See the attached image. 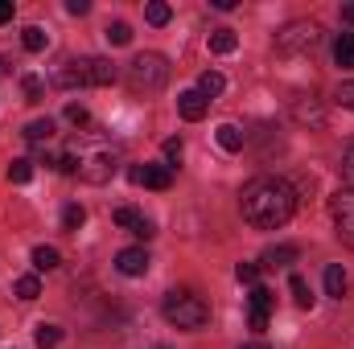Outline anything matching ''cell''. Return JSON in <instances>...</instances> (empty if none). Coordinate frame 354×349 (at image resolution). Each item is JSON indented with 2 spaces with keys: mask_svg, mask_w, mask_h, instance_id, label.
<instances>
[{
  "mask_svg": "<svg viewBox=\"0 0 354 349\" xmlns=\"http://www.w3.org/2000/svg\"><path fill=\"white\" fill-rule=\"evenodd\" d=\"M272 308H276V296L268 292L264 283H256V288H252V296H248V325H252L256 333H264V329H268Z\"/></svg>",
  "mask_w": 354,
  "mask_h": 349,
  "instance_id": "8",
  "label": "cell"
},
{
  "mask_svg": "<svg viewBox=\"0 0 354 349\" xmlns=\"http://www.w3.org/2000/svg\"><path fill=\"white\" fill-rule=\"evenodd\" d=\"M58 263H62V255H58L54 247H33V267H37V271H54Z\"/></svg>",
  "mask_w": 354,
  "mask_h": 349,
  "instance_id": "21",
  "label": "cell"
},
{
  "mask_svg": "<svg viewBox=\"0 0 354 349\" xmlns=\"http://www.w3.org/2000/svg\"><path fill=\"white\" fill-rule=\"evenodd\" d=\"M235 46H239L235 29H214V33H210V50H214V54H235Z\"/></svg>",
  "mask_w": 354,
  "mask_h": 349,
  "instance_id": "17",
  "label": "cell"
},
{
  "mask_svg": "<svg viewBox=\"0 0 354 349\" xmlns=\"http://www.w3.org/2000/svg\"><path fill=\"white\" fill-rule=\"evenodd\" d=\"M21 136H25L29 144H41V140H50V136H54V119H33Z\"/></svg>",
  "mask_w": 354,
  "mask_h": 349,
  "instance_id": "18",
  "label": "cell"
},
{
  "mask_svg": "<svg viewBox=\"0 0 354 349\" xmlns=\"http://www.w3.org/2000/svg\"><path fill=\"white\" fill-rule=\"evenodd\" d=\"M115 267H120V275H145L149 271V251L145 247H128V251H120L115 255Z\"/></svg>",
  "mask_w": 354,
  "mask_h": 349,
  "instance_id": "11",
  "label": "cell"
},
{
  "mask_svg": "<svg viewBox=\"0 0 354 349\" xmlns=\"http://www.w3.org/2000/svg\"><path fill=\"white\" fill-rule=\"evenodd\" d=\"M334 99H338L342 107H351V111H354V79H351V83H342V87H338V94H334Z\"/></svg>",
  "mask_w": 354,
  "mask_h": 349,
  "instance_id": "33",
  "label": "cell"
},
{
  "mask_svg": "<svg viewBox=\"0 0 354 349\" xmlns=\"http://www.w3.org/2000/svg\"><path fill=\"white\" fill-rule=\"evenodd\" d=\"M165 157H169V161H181V140H165Z\"/></svg>",
  "mask_w": 354,
  "mask_h": 349,
  "instance_id": "34",
  "label": "cell"
},
{
  "mask_svg": "<svg viewBox=\"0 0 354 349\" xmlns=\"http://www.w3.org/2000/svg\"><path fill=\"white\" fill-rule=\"evenodd\" d=\"M342 177H346V189H354V144L346 148V157H342Z\"/></svg>",
  "mask_w": 354,
  "mask_h": 349,
  "instance_id": "32",
  "label": "cell"
},
{
  "mask_svg": "<svg viewBox=\"0 0 354 349\" xmlns=\"http://www.w3.org/2000/svg\"><path fill=\"white\" fill-rule=\"evenodd\" d=\"M297 255H301V251H297L292 243H280V247H268L264 251V263H260V267H288V263H297Z\"/></svg>",
  "mask_w": 354,
  "mask_h": 349,
  "instance_id": "13",
  "label": "cell"
},
{
  "mask_svg": "<svg viewBox=\"0 0 354 349\" xmlns=\"http://www.w3.org/2000/svg\"><path fill=\"white\" fill-rule=\"evenodd\" d=\"M206 107H210V99H202V90H181V94H177V111H181V119H189V123H198V119L206 115Z\"/></svg>",
  "mask_w": 354,
  "mask_h": 349,
  "instance_id": "12",
  "label": "cell"
},
{
  "mask_svg": "<svg viewBox=\"0 0 354 349\" xmlns=\"http://www.w3.org/2000/svg\"><path fill=\"white\" fill-rule=\"evenodd\" d=\"M346 288H351V279H346L342 263H330V267H326V292L342 300V296H346Z\"/></svg>",
  "mask_w": 354,
  "mask_h": 349,
  "instance_id": "14",
  "label": "cell"
},
{
  "mask_svg": "<svg viewBox=\"0 0 354 349\" xmlns=\"http://www.w3.org/2000/svg\"><path fill=\"white\" fill-rule=\"evenodd\" d=\"M111 218H115V226H128L136 239H153V235H157V230H153V222H149L140 210H132V206H120Z\"/></svg>",
  "mask_w": 354,
  "mask_h": 349,
  "instance_id": "9",
  "label": "cell"
},
{
  "mask_svg": "<svg viewBox=\"0 0 354 349\" xmlns=\"http://www.w3.org/2000/svg\"><path fill=\"white\" fill-rule=\"evenodd\" d=\"M8 181H12V185L33 181V161H12V165H8Z\"/></svg>",
  "mask_w": 354,
  "mask_h": 349,
  "instance_id": "28",
  "label": "cell"
},
{
  "mask_svg": "<svg viewBox=\"0 0 354 349\" xmlns=\"http://www.w3.org/2000/svg\"><path fill=\"white\" fill-rule=\"evenodd\" d=\"M322 46V25L317 21H292L276 33V50L280 54H309Z\"/></svg>",
  "mask_w": 354,
  "mask_h": 349,
  "instance_id": "6",
  "label": "cell"
},
{
  "mask_svg": "<svg viewBox=\"0 0 354 349\" xmlns=\"http://www.w3.org/2000/svg\"><path fill=\"white\" fill-rule=\"evenodd\" d=\"M334 62H338L342 70H354V33H342V37L334 41Z\"/></svg>",
  "mask_w": 354,
  "mask_h": 349,
  "instance_id": "15",
  "label": "cell"
},
{
  "mask_svg": "<svg viewBox=\"0 0 354 349\" xmlns=\"http://www.w3.org/2000/svg\"><path fill=\"white\" fill-rule=\"evenodd\" d=\"M12 21V0H0V25Z\"/></svg>",
  "mask_w": 354,
  "mask_h": 349,
  "instance_id": "36",
  "label": "cell"
},
{
  "mask_svg": "<svg viewBox=\"0 0 354 349\" xmlns=\"http://www.w3.org/2000/svg\"><path fill=\"white\" fill-rule=\"evenodd\" d=\"M330 214H334V226H338V239L354 247V189H338L330 197Z\"/></svg>",
  "mask_w": 354,
  "mask_h": 349,
  "instance_id": "7",
  "label": "cell"
},
{
  "mask_svg": "<svg viewBox=\"0 0 354 349\" xmlns=\"http://www.w3.org/2000/svg\"><path fill=\"white\" fill-rule=\"evenodd\" d=\"M83 222H87V210L83 206H66L62 210V230H79Z\"/></svg>",
  "mask_w": 354,
  "mask_h": 349,
  "instance_id": "27",
  "label": "cell"
},
{
  "mask_svg": "<svg viewBox=\"0 0 354 349\" xmlns=\"http://www.w3.org/2000/svg\"><path fill=\"white\" fill-rule=\"evenodd\" d=\"M161 312H165V321H169L174 329H185V333H194V329H202V325L210 321V304H206L198 292H189V288L169 292L165 304H161Z\"/></svg>",
  "mask_w": 354,
  "mask_h": 349,
  "instance_id": "3",
  "label": "cell"
},
{
  "mask_svg": "<svg viewBox=\"0 0 354 349\" xmlns=\"http://www.w3.org/2000/svg\"><path fill=\"white\" fill-rule=\"evenodd\" d=\"M66 119H71L75 128H83L91 115H87V107H83V103H71V107H66Z\"/></svg>",
  "mask_w": 354,
  "mask_h": 349,
  "instance_id": "31",
  "label": "cell"
},
{
  "mask_svg": "<svg viewBox=\"0 0 354 349\" xmlns=\"http://www.w3.org/2000/svg\"><path fill=\"white\" fill-rule=\"evenodd\" d=\"M145 17H149V25H169V17H174V8H169L165 0H153V4L145 8Z\"/></svg>",
  "mask_w": 354,
  "mask_h": 349,
  "instance_id": "23",
  "label": "cell"
},
{
  "mask_svg": "<svg viewBox=\"0 0 354 349\" xmlns=\"http://www.w3.org/2000/svg\"><path fill=\"white\" fill-rule=\"evenodd\" d=\"M21 41H25V50H29V54H41V50L50 46V37H46V29H41V25H29Z\"/></svg>",
  "mask_w": 354,
  "mask_h": 349,
  "instance_id": "20",
  "label": "cell"
},
{
  "mask_svg": "<svg viewBox=\"0 0 354 349\" xmlns=\"http://www.w3.org/2000/svg\"><path fill=\"white\" fill-rule=\"evenodd\" d=\"M239 206H243V218H248L256 230H276V226H284V222L292 218L297 193H292V185L280 181V177H256V181L243 185Z\"/></svg>",
  "mask_w": 354,
  "mask_h": 349,
  "instance_id": "1",
  "label": "cell"
},
{
  "mask_svg": "<svg viewBox=\"0 0 354 349\" xmlns=\"http://www.w3.org/2000/svg\"><path fill=\"white\" fill-rule=\"evenodd\" d=\"M21 87H25V99H29V103H41V94H46V87H41V79H25Z\"/></svg>",
  "mask_w": 354,
  "mask_h": 349,
  "instance_id": "30",
  "label": "cell"
},
{
  "mask_svg": "<svg viewBox=\"0 0 354 349\" xmlns=\"http://www.w3.org/2000/svg\"><path fill=\"white\" fill-rule=\"evenodd\" d=\"M58 87H107L115 83V66L107 58H71L54 74Z\"/></svg>",
  "mask_w": 354,
  "mask_h": 349,
  "instance_id": "4",
  "label": "cell"
},
{
  "mask_svg": "<svg viewBox=\"0 0 354 349\" xmlns=\"http://www.w3.org/2000/svg\"><path fill=\"white\" fill-rule=\"evenodd\" d=\"M288 288H292V300H297L301 308H313V292H309V283H305L301 275H292V279H288Z\"/></svg>",
  "mask_w": 354,
  "mask_h": 349,
  "instance_id": "26",
  "label": "cell"
},
{
  "mask_svg": "<svg viewBox=\"0 0 354 349\" xmlns=\"http://www.w3.org/2000/svg\"><path fill=\"white\" fill-rule=\"evenodd\" d=\"M260 271H264L260 263H239V267H235V275H239V283H252V288L260 283Z\"/></svg>",
  "mask_w": 354,
  "mask_h": 349,
  "instance_id": "29",
  "label": "cell"
},
{
  "mask_svg": "<svg viewBox=\"0 0 354 349\" xmlns=\"http://www.w3.org/2000/svg\"><path fill=\"white\" fill-rule=\"evenodd\" d=\"M165 79H169V62H165L161 54H136L132 66H128V87L136 90V94H153V90H161L165 87Z\"/></svg>",
  "mask_w": 354,
  "mask_h": 349,
  "instance_id": "5",
  "label": "cell"
},
{
  "mask_svg": "<svg viewBox=\"0 0 354 349\" xmlns=\"http://www.w3.org/2000/svg\"><path fill=\"white\" fill-rule=\"evenodd\" d=\"M214 136H218V144H223L227 152H239V148H243V132H239L235 123H223V128H218Z\"/></svg>",
  "mask_w": 354,
  "mask_h": 349,
  "instance_id": "19",
  "label": "cell"
},
{
  "mask_svg": "<svg viewBox=\"0 0 354 349\" xmlns=\"http://www.w3.org/2000/svg\"><path fill=\"white\" fill-rule=\"evenodd\" d=\"M128 177L136 185H149V189H169L174 185V169L169 165H145V169H132Z\"/></svg>",
  "mask_w": 354,
  "mask_h": 349,
  "instance_id": "10",
  "label": "cell"
},
{
  "mask_svg": "<svg viewBox=\"0 0 354 349\" xmlns=\"http://www.w3.org/2000/svg\"><path fill=\"white\" fill-rule=\"evenodd\" d=\"M87 8H91L87 0H66V12H75V17H83Z\"/></svg>",
  "mask_w": 354,
  "mask_h": 349,
  "instance_id": "35",
  "label": "cell"
},
{
  "mask_svg": "<svg viewBox=\"0 0 354 349\" xmlns=\"http://www.w3.org/2000/svg\"><path fill=\"white\" fill-rule=\"evenodd\" d=\"M37 296H41L37 275H21V279H17V300H37Z\"/></svg>",
  "mask_w": 354,
  "mask_h": 349,
  "instance_id": "25",
  "label": "cell"
},
{
  "mask_svg": "<svg viewBox=\"0 0 354 349\" xmlns=\"http://www.w3.org/2000/svg\"><path fill=\"white\" fill-rule=\"evenodd\" d=\"M71 161H75V173L87 185H107L115 177V169H120V152L107 140H91V136L71 144Z\"/></svg>",
  "mask_w": 354,
  "mask_h": 349,
  "instance_id": "2",
  "label": "cell"
},
{
  "mask_svg": "<svg viewBox=\"0 0 354 349\" xmlns=\"http://www.w3.org/2000/svg\"><path fill=\"white\" fill-rule=\"evenodd\" d=\"M342 21H346V25H354V4H346V8H342Z\"/></svg>",
  "mask_w": 354,
  "mask_h": 349,
  "instance_id": "37",
  "label": "cell"
},
{
  "mask_svg": "<svg viewBox=\"0 0 354 349\" xmlns=\"http://www.w3.org/2000/svg\"><path fill=\"white\" fill-rule=\"evenodd\" d=\"M33 341H37V349H54L58 341H62V329H58V325H37Z\"/></svg>",
  "mask_w": 354,
  "mask_h": 349,
  "instance_id": "22",
  "label": "cell"
},
{
  "mask_svg": "<svg viewBox=\"0 0 354 349\" xmlns=\"http://www.w3.org/2000/svg\"><path fill=\"white\" fill-rule=\"evenodd\" d=\"M103 37H107L111 46H128V41H132V29H128L124 21H111V25L103 29Z\"/></svg>",
  "mask_w": 354,
  "mask_h": 349,
  "instance_id": "24",
  "label": "cell"
},
{
  "mask_svg": "<svg viewBox=\"0 0 354 349\" xmlns=\"http://www.w3.org/2000/svg\"><path fill=\"white\" fill-rule=\"evenodd\" d=\"M239 349H268L264 341H252V346H239Z\"/></svg>",
  "mask_w": 354,
  "mask_h": 349,
  "instance_id": "38",
  "label": "cell"
},
{
  "mask_svg": "<svg viewBox=\"0 0 354 349\" xmlns=\"http://www.w3.org/2000/svg\"><path fill=\"white\" fill-rule=\"evenodd\" d=\"M198 90H202V99H218V94L227 90V79H223L218 70H206V74L198 79Z\"/></svg>",
  "mask_w": 354,
  "mask_h": 349,
  "instance_id": "16",
  "label": "cell"
}]
</instances>
